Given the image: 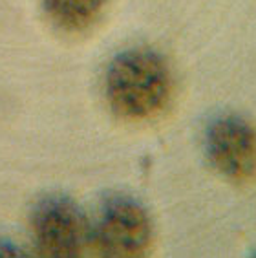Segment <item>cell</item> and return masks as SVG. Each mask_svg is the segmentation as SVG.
<instances>
[{
  "label": "cell",
  "mask_w": 256,
  "mask_h": 258,
  "mask_svg": "<svg viewBox=\"0 0 256 258\" xmlns=\"http://www.w3.org/2000/svg\"><path fill=\"white\" fill-rule=\"evenodd\" d=\"M172 72L161 53L150 48H132L110 62L104 94L110 108L123 119H154L172 97Z\"/></svg>",
  "instance_id": "cell-1"
},
{
  "label": "cell",
  "mask_w": 256,
  "mask_h": 258,
  "mask_svg": "<svg viewBox=\"0 0 256 258\" xmlns=\"http://www.w3.org/2000/svg\"><path fill=\"white\" fill-rule=\"evenodd\" d=\"M99 251L113 258L141 256L152 242V222L147 209L126 194H110L99 209L94 227Z\"/></svg>",
  "instance_id": "cell-2"
},
{
  "label": "cell",
  "mask_w": 256,
  "mask_h": 258,
  "mask_svg": "<svg viewBox=\"0 0 256 258\" xmlns=\"http://www.w3.org/2000/svg\"><path fill=\"white\" fill-rule=\"evenodd\" d=\"M31 234L39 254L48 258H74L90 240L88 220L74 200L60 194L46 196L31 214Z\"/></svg>",
  "instance_id": "cell-3"
},
{
  "label": "cell",
  "mask_w": 256,
  "mask_h": 258,
  "mask_svg": "<svg viewBox=\"0 0 256 258\" xmlns=\"http://www.w3.org/2000/svg\"><path fill=\"white\" fill-rule=\"evenodd\" d=\"M205 152L211 165L232 183L256 179V128L236 114H223L209 124Z\"/></svg>",
  "instance_id": "cell-4"
},
{
  "label": "cell",
  "mask_w": 256,
  "mask_h": 258,
  "mask_svg": "<svg viewBox=\"0 0 256 258\" xmlns=\"http://www.w3.org/2000/svg\"><path fill=\"white\" fill-rule=\"evenodd\" d=\"M106 0H44L49 20L64 31L92 28L103 13Z\"/></svg>",
  "instance_id": "cell-5"
},
{
  "label": "cell",
  "mask_w": 256,
  "mask_h": 258,
  "mask_svg": "<svg viewBox=\"0 0 256 258\" xmlns=\"http://www.w3.org/2000/svg\"><path fill=\"white\" fill-rule=\"evenodd\" d=\"M19 253V249L10 243L8 240H0V256H17Z\"/></svg>",
  "instance_id": "cell-6"
}]
</instances>
